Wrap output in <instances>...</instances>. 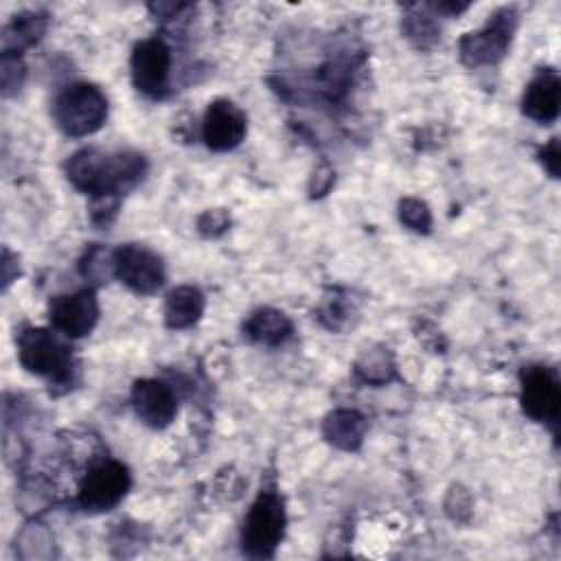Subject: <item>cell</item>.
Segmentation results:
<instances>
[{
    "label": "cell",
    "mask_w": 561,
    "mask_h": 561,
    "mask_svg": "<svg viewBox=\"0 0 561 561\" xmlns=\"http://www.w3.org/2000/svg\"><path fill=\"white\" fill-rule=\"evenodd\" d=\"M145 171V160L138 153L107 156L99 149L77 151L68 162L70 182L92 195H110L134 186Z\"/></svg>",
    "instance_id": "cell-1"
},
{
    "label": "cell",
    "mask_w": 561,
    "mask_h": 561,
    "mask_svg": "<svg viewBox=\"0 0 561 561\" xmlns=\"http://www.w3.org/2000/svg\"><path fill=\"white\" fill-rule=\"evenodd\" d=\"M53 116L68 136H85L103 125L107 101L96 85L70 83L57 94Z\"/></svg>",
    "instance_id": "cell-2"
},
{
    "label": "cell",
    "mask_w": 561,
    "mask_h": 561,
    "mask_svg": "<svg viewBox=\"0 0 561 561\" xmlns=\"http://www.w3.org/2000/svg\"><path fill=\"white\" fill-rule=\"evenodd\" d=\"M285 530V508L274 491H263L243 524V550L252 557H270Z\"/></svg>",
    "instance_id": "cell-3"
},
{
    "label": "cell",
    "mask_w": 561,
    "mask_h": 561,
    "mask_svg": "<svg viewBox=\"0 0 561 561\" xmlns=\"http://www.w3.org/2000/svg\"><path fill=\"white\" fill-rule=\"evenodd\" d=\"M18 355L26 370L61 379L70 368V348L46 329H26L18 340Z\"/></svg>",
    "instance_id": "cell-4"
},
{
    "label": "cell",
    "mask_w": 561,
    "mask_h": 561,
    "mask_svg": "<svg viewBox=\"0 0 561 561\" xmlns=\"http://www.w3.org/2000/svg\"><path fill=\"white\" fill-rule=\"evenodd\" d=\"M129 489V473L121 462L107 460L92 467L79 486V506L83 511H107Z\"/></svg>",
    "instance_id": "cell-5"
},
{
    "label": "cell",
    "mask_w": 561,
    "mask_h": 561,
    "mask_svg": "<svg viewBox=\"0 0 561 561\" xmlns=\"http://www.w3.org/2000/svg\"><path fill=\"white\" fill-rule=\"evenodd\" d=\"M116 276L138 294H151L164 283V267L158 254L142 245H123L114 254Z\"/></svg>",
    "instance_id": "cell-6"
},
{
    "label": "cell",
    "mask_w": 561,
    "mask_h": 561,
    "mask_svg": "<svg viewBox=\"0 0 561 561\" xmlns=\"http://www.w3.org/2000/svg\"><path fill=\"white\" fill-rule=\"evenodd\" d=\"M513 28H515L513 11L511 9L497 11L482 31L469 33L460 39L462 61L469 66H478V64H489L500 59L511 42Z\"/></svg>",
    "instance_id": "cell-7"
},
{
    "label": "cell",
    "mask_w": 561,
    "mask_h": 561,
    "mask_svg": "<svg viewBox=\"0 0 561 561\" xmlns=\"http://www.w3.org/2000/svg\"><path fill=\"white\" fill-rule=\"evenodd\" d=\"M99 318V305L92 289L57 296L50 302V322L68 337H79L92 331Z\"/></svg>",
    "instance_id": "cell-8"
},
{
    "label": "cell",
    "mask_w": 561,
    "mask_h": 561,
    "mask_svg": "<svg viewBox=\"0 0 561 561\" xmlns=\"http://www.w3.org/2000/svg\"><path fill=\"white\" fill-rule=\"evenodd\" d=\"M171 66V53L162 39H145L134 48L131 77L138 90L151 96H160L167 88Z\"/></svg>",
    "instance_id": "cell-9"
},
{
    "label": "cell",
    "mask_w": 561,
    "mask_h": 561,
    "mask_svg": "<svg viewBox=\"0 0 561 561\" xmlns=\"http://www.w3.org/2000/svg\"><path fill=\"white\" fill-rule=\"evenodd\" d=\"M561 390L557 377L546 368H528L522 377V405L535 421H557L559 419Z\"/></svg>",
    "instance_id": "cell-10"
},
{
    "label": "cell",
    "mask_w": 561,
    "mask_h": 561,
    "mask_svg": "<svg viewBox=\"0 0 561 561\" xmlns=\"http://www.w3.org/2000/svg\"><path fill=\"white\" fill-rule=\"evenodd\" d=\"M202 136L204 142L215 151L232 149L245 136V114L234 103L219 99L206 110Z\"/></svg>",
    "instance_id": "cell-11"
},
{
    "label": "cell",
    "mask_w": 561,
    "mask_h": 561,
    "mask_svg": "<svg viewBox=\"0 0 561 561\" xmlns=\"http://www.w3.org/2000/svg\"><path fill=\"white\" fill-rule=\"evenodd\" d=\"M131 403L138 419L151 427L169 425L178 410L171 388L156 379L136 381L131 390Z\"/></svg>",
    "instance_id": "cell-12"
},
{
    "label": "cell",
    "mask_w": 561,
    "mask_h": 561,
    "mask_svg": "<svg viewBox=\"0 0 561 561\" xmlns=\"http://www.w3.org/2000/svg\"><path fill=\"white\" fill-rule=\"evenodd\" d=\"M559 99H561L559 77L557 72L546 70L528 83L524 92V112L533 121L550 123L559 114Z\"/></svg>",
    "instance_id": "cell-13"
},
{
    "label": "cell",
    "mask_w": 561,
    "mask_h": 561,
    "mask_svg": "<svg viewBox=\"0 0 561 561\" xmlns=\"http://www.w3.org/2000/svg\"><path fill=\"white\" fill-rule=\"evenodd\" d=\"M204 311V296L199 294V289L191 287V285H182L175 287L164 302V320L171 329H186L193 322H197V318Z\"/></svg>",
    "instance_id": "cell-14"
},
{
    "label": "cell",
    "mask_w": 561,
    "mask_h": 561,
    "mask_svg": "<svg viewBox=\"0 0 561 561\" xmlns=\"http://www.w3.org/2000/svg\"><path fill=\"white\" fill-rule=\"evenodd\" d=\"M245 333L263 344H278L291 333V322L276 309H261L245 322Z\"/></svg>",
    "instance_id": "cell-15"
},
{
    "label": "cell",
    "mask_w": 561,
    "mask_h": 561,
    "mask_svg": "<svg viewBox=\"0 0 561 561\" xmlns=\"http://www.w3.org/2000/svg\"><path fill=\"white\" fill-rule=\"evenodd\" d=\"M364 427V419L357 412L337 410L324 421V436L342 449H355L362 443Z\"/></svg>",
    "instance_id": "cell-16"
},
{
    "label": "cell",
    "mask_w": 561,
    "mask_h": 561,
    "mask_svg": "<svg viewBox=\"0 0 561 561\" xmlns=\"http://www.w3.org/2000/svg\"><path fill=\"white\" fill-rule=\"evenodd\" d=\"M44 26H46V20L37 13L15 15L13 22L4 28V48L9 50V46L18 48V46L33 44L44 33Z\"/></svg>",
    "instance_id": "cell-17"
},
{
    "label": "cell",
    "mask_w": 561,
    "mask_h": 561,
    "mask_svg": "<svg viewBox=\"0 0 561 561\" xmlns=\"http://www.w3.org/2000/svg\"><path fill=\"white\" fill-rule=\"evenodd\" d=\"M401 221L405 226H410L412 230H427L430 224H432V217H430V210L423 202L419 199H403L401 202Z\"/></svg>",
    "instance_id": "cell-18"
},
{
    "label": "cell",
    "mask_w": 561,
    "mask_h": 561,
    "mask_svg": "<svg viewBox=\"0 0 561 561\" xmlns=\"http://www.w3.org/2000/svg\"><path fill=\"white\" fill-rule=\"evenodd\" d=\"M359 373L368 381H383V379H388V373H390L388 355L386 353H370V355H366L359 362Z\"/></svg>",
    "instance_id": "cell-19"
},
{
    "label": "cell",
    "mask_w": 561,
    "mask_h": 561,
    "mask_svg": "<svg viewBox=\"0 0 561 561\" xmlns=\"http://www.w3.org/2000/svg\"><path fill=\"white\" fill-rule=\"evenodd\" d=\"M541 160H543L546 169L557 178L559 175V142H557V138H552V142L548 147H543Z\"/></svg>",
    "instance_id": "cell-20"
}]
</instances>
